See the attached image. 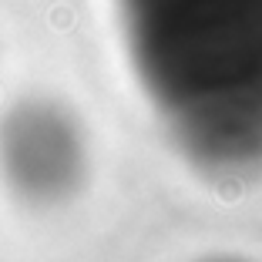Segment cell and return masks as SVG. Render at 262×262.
I'll list each match as a JSON object with an SVG mask.
<instances>
[{"mask_svg": "<svg viewBox=\"0 0 262 262\" xmlns=\"http://www.w3.org/2000/svg\"><path fill=\"white\" fill-rule=\"evenodd\" d=\"M205 262H242V259H229V255H219V259H205Z\"/></svg>", "mask_w": 262, "mask_h": 262, "instance_id": "cell-3", "label": "cell"}, {"mask_svg": "<svg viewBox=\"0 0 262 262\" xmlns=\"http://www.w3.org/2000/svg\"><path fill=\"white\" fill-rule=\"evenodd\" d=\"M135 81L208 178L262 171V0H111Z\"/></svg>", "mask_w": 262, "mask_h": 262, "instance_id": "cell-1", "label": "cell"}, {"mask_svg": "<svg viewBox=\"0 0 262 262\" xmlns=\"http://www.w3.org/2000/svg\"><path fill=\"white\" fill-rule=\"evenodd\" d=\"M0 171L24 202L57 205L88 175L84 131L54 101H24L0 121Z\"/></svg>", "mask_w": 262, "mask_h": 262, "instance_id": "cell-2", "label": "cell"}]
</instances>
